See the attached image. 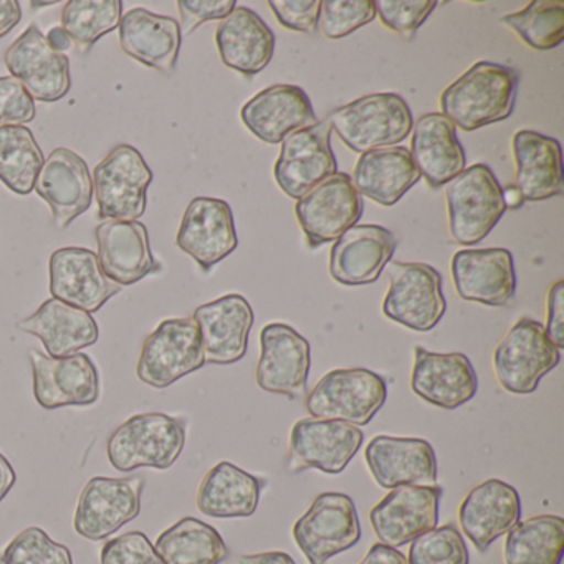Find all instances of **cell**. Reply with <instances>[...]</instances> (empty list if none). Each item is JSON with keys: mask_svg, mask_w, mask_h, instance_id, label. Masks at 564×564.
I'll list each match as a JSON object with an SVG mask.
<instances>
[{"mask_svg": "<svg viewBox=\"0 0 564 564\" xmlns=\"http://www.w3.org/2000/svg\"><path fill=\"white\" fill-rule=\"evenodd\" d=\"M100 564H164L143 531H128L101 547Z\"/></svg>", "mask_w": 564, "mask_h": 564, "instance_id": "cell-46", "label": "cell"}, {"mask_svg": "<svg viewBox=\"0 0 564 564\" xmlns=\"http://www.w3.org/2000/svg\"><path fill=\"white\" fill-rule=\"evenodd\" d=\"M560 361L561 351L547 338L544 326L520 318L495 348V378L511 394H531Z\"/></svg>", "mask_w": 564, "mask_h": 564, "instance_id": "cell-8", "label": "cell"}, {"mask_svg": "<svg viewBox=\"0 0 564 564\" xmlns=\"http://www.w3.org/2000/svg\"><path fill=\"white\" fill-rule=\"evenodd\" d=\"M98 262L105 275L120 286L141 282L161 270L150 247L144 224L104 220L95 230Z\"/></svg>", "mask_w": 564, "mask_h": 564, "instance_id": "cell-29", "label": "cell"}, {"mask_svg": "<svg viewBox=\"0 0 564 564\" xmlns=\"http://www.w3.org/2000/svg\"><path fill=\"white\" fill-rule=\"evenodd\" d=\"M421 180L408 148L392 147L368 151L359 156L352 186L359 196L382 207H392Z\"/></svg>", "mask_w": 564, "mask_h": 564, "instance_id": "cell-35", "label": "cell"}, {"mask_svg": "<svg viewBox=\"0 0 564 564\" xmlns=\"http://www.w3.org/2000/svg\"><path fill=\"white\" fill-rule=\"evenodd\" d=\"M411 389L422 401L452 411L477 394V372L464 352H432L415 346Z\"/></svg>", "mask_w": 564, "mask_h": 564, "instance_id": "cell-24", "label": "cell"}, {"mask_svg": "<svg viewBox=\"0 0 564 564\" xmlns=\"http://www.w3.org/2000/svg\"><path fill=\"white\" fill-rule=\"evenodd\" d=\"M332 133V124L326 118L282 141V150L273 167V176L282 193L299 200L313 187L338 174Z\"/></svg>", "mask_w": 564, "mask_h": 564, "instance_id": "cell-11", "label": "cell"}, {"mask_svg": "<svg viewBox=\"0 0 564 564\" xmlns=\"http://www.w3.org/2000/svg\"><path fill=\"white\" fill-rule=\"evenodd\" d=\"M293 538L310 564H326L361 540L355 501L346 494L326 491L313 500L293 524Z\"/></svg>", "mask_w": 564, "mask_h": 564, "instance_id": "cell-10", "label": "cell"}, {"mask_svg": "<svg viewBox=\"0 0 564 564\" xmlns=\"http://www.w3.org/2000/svg\"><path fill=\"white\" fill-rule=\"evenodd\" d=\"M362 441L361 429L348 422L300 419L290 434L289 468L292 471L316 468L325 474H341L358 454Z\"/></svg>", "mask_w": 564, "mask_h": 564, "instance_id": "cell-14", "label": "cell"}, {"mask_svg": "<svg viewBox=\"0 0 564 564\" xmlns=\"http://www.w3.org/2000/svg\"><path fill=\"white\" fill-rule=\"evenodd\" d=\"M44 166V153L25 127L0 128V181L19 196H29Z\"/></svg>", "mask_w": 564, "mask_h": 564, "instance_id": "cell-39", "label": "cell"}, {"mask_svg": "<svg viewBox=\"0 0 564 564\" xmlns=\"http://www.w3.org/2000/svg\"><path fill=\"white\" fill-rule=\"evenodd\" d=\"M4 62L11 77L18 78L34 100L55 104L70 91L67 55L52 48L35 24L6 51Z\"/></svg>", "mask_w": 564, "mask_h": 564, "instance_id": "cell-16", "label": "cell"}, {"mask_svg": "<svg viewBox=\"0 0 564 564\" xmlns=\"http://www.w3.org/2000/svg\"><path fill=\"white\" fill-rule=\"evenodd\" d=\"M328 120L343 144L359 154L395 147L414 127L408 101L395 94L359 98L333 111Z\"/></svg>", "mask_w": 564, "mask_h": 564, "instance_id": "cell-3", "label": "cell"}, {"mask_svg": "<svg viewBox=\"0 0 564 564\" xmlns=\"http://www.w3.org/2000/svg\"><path fill=\"white\" fill-rule=\"evenodd\" d=\"M389 290L382 302L386 318L412 332H431L444 318L447 302L442 275L427 263H388Z\"/></svg>", "mask_w": 564, "mask_h": 564, "instance_id": "cell-7", "label": "cell"}, {"mask_svg": "<svg viewBox=\"0 0 564 564\" xmlns=\"http://www.w3.org/2000/svg\"><path fill=\"white\" fill-rule=\"evenodd\" d=\"M35 118L34 98L14 77H0V128L24 127Z\"/></svg>", "mask_w": 564, "mask_h": 564, "instance_id": "cell-47", "label": "cell"}, {"mask_svg": "<svg viewBox=\"0 0 564 564\" xmlns=\"http://www.w3.org/2000/svg\"><path fill=\"white\" fill-rule=\"evenodd\" d=\"M120 47L128 57L161 74L173 75L180 57V22L166 15L137 8L121 18Z\"/></svg>", "mask_w": 564, "mask_h": 564, "instance_id": "cell-30", "label": "cell"}, {"mask_svg": "<svg viewBox=\"0 0 564 564\" xmlns=\"http://www.w3.org/2000/svg\"><path fill=\"white\" fill-rule=\"evenodd\" d=\"M409 153L432 189L451 183L467 164L457 130L442 113H427L415 121Z\"/></svg>", "mask_w": 564, "mask_h": 564, "instance_id": "cell-32", "label": "cell"}, {"mask_svg": "<svg viewBox=\"0 0 564 564\" xmlns=\"http://www.w3.org/2000/svg\"><path fill=\"white\" fill-rule=\"evenodd\" d=\"M18 326L41 339L51 358L77 355L100 338V329L90 313L55 299L42 303L34 315L21 319Z\"/></svg>", "mask_w": 564, "mask_h": 564, "instance_id": "cell-34", "label": "cell"}, {"mask_svg": "<svg viewBox=\"0 0 564 564\" xmlns=\"http://www.w3.org/2000/svg\"><path fill=\"white\" fill-rule=\"evenodd\" d=\"M176 246L191 257L203 272H210L239 246L236 223L229 204L214 197L191 200L181 220Z\"/></svg>", "mask_w": 564, "mask_h": 564, "instance_id": "cell-18", "label": "cell"}, {"mask_svg": "<svg viewBox=\"0 0 564 564\" xmlns=\"http://www.w3.org/2000/svg\"><path fill=\"white\" fill-rule=\"evenodd\" d=\"M372 0H323L319 2L318 31L329 41L348 37L376 19Z\"/></svg>", "mask_w": 564, "mask_h": 564, "instance_id": "cell-44", "label": "cell"}, {"mask_svg": "<svg viewBox=\"0 0 564 564\" xmlns=\"http://www.w3.org/2000/svg\"><path fill=\"white\" fill-rule=\"evenodd\" d=\"M500 24L533 51H553L564 41V4L561 0H533L517 14L501 18Z\"/></svg>", "mask_w": 564, "mask_h": 564, "instance_id": "cell-41", "label": "cell"}, {"mask_svg": "<svg viewBox=\"0 0 564 564\" xmlns=\"http://www.w3.org/2000/svg\"><path fill=\"white\" fill-rule=\"evenodd\" d=\"M193 319L199 328L206 362L234 365L246 356L253 310L242 295L229 293L197 306Z\"/></svg>", "mask_w": 564, "mask_h": 564, "instance_id": "cell-25", "label": "cell"}, {"mask_svg": "<svg viewBox=\"0 0 564 564\" xmlns=\"http://www.w3.org/2000/svg\"><path fill=\"white\" fill-rule=\"evenodd\" d=\"M141 477H94L87 481L75 510L74 528L90 541L107 540L141 511Z\"/></svg>", "mask_w": 564, "mask_h": 564, "instance_id": "cell-13", "label": "cell"}, {"mask_svg": "<svg viewBox=\"0 0 564 564\" xmlns=\"http://www.w3.org/2000/svg\"><path fill=\"white\" fill-rule=\"evenodd\" d=\"M247 130L267 144L318 123L312 101L296 85H273L250 98L240 111Z\"/></svg>", "mask_w": 564, "mask_h": 564, "instance_id": "cell-27", "label": "cell"}, {"mask_svg": "<svg viewBox=\"0 0 564 564\" xmlns=\"http://www.w3.org/2000/svg\"><path fill=\"white\" fill-rule=\"evenodd\" d=\"M206 365L199 328L193 318L164 319L144 339L138 359L140 381L154 389L170 388Z\"/></svg>", "mask_w": 564, "mask_h": 564, "instance_id": "cell-9", "label": "cell"}, {"mask_svg": "<svg viewBox=\"0 0 564 564\" xmlns=\"http://www.w3.org/2000/svg\"><path fill=\"white\" fill-rule=\"evenodd\" d=\"M257 384L272 394L300 399L306 392L312 348L308 339L285 323H269L260 333Z\"/></svg>", "mask_w": 564, "mask_h": 564, "instance_id": "cell-15", "label": "cell"}, {"mask_svg": "<svg viewBox=\"0 0 564 564\" xmlns=\"http://www.w3.org/2000/svg\"><path fill=\"white\" fill-rule=\"evenodd\" d=\"M520 75L494 62H477L441 95L442 115L455 130L477 131L508 120L517 104Z\"/></svg>", "mask_w": 564, "mask_h": 564, "instance_id": "cell-1", "label": "cell"}, {"mask_svg": "<svg viewBox=\"0 0 564 564\" xmlns=\"http://www.w3.org/2000/svg\"><path fill=\"white\" fill-rule=\"evenodd\" d=\"M448 232L460 246H477L495 229L505 207L501 186L487 164L465 167L445 187Z\"/></svg>", "mask_w": 564, "mask_h": 564, "instance_id": "cell-4", "label": "cell"}, {"mask_svg": "<svg viewBox=\"0 0 564 564\" xmlns=\"http://www.w3.org/2000/svg\"><path fill=\"white\" fill-rule=\"evenodd\" d=\"M262 490L263 480L230 462H219L200 480L197 510L210 518L252 517Z\"/></svg>", "mask_w": 564, "mask_h": 564, "instance_id": "cell-36", "label": "cell"}, {"mask_svg": "<svg viewBox=\"0 0 564 564\" xmlns=\"http://www.w3.org/2000/svg\"><path fill=\"white\" fill-rule=\"evenodd\" d=\"M34 189L51 207L58 229H67L94 203V183L87 161L68 148H57L48 154Z\"/></svg>", "mask_w": 564, "mask_h": 564, "instance_id": "cell-22", "label": "cell"}, {"mask_svg": "<svg viewBox=\"0 0 564 564\" xmlns=\"http://www.w3.org/2000/svg\"><path fill=\"white\" fill-rule=\"evenodd\" d=\"M376 14L389 31L412 39L435 11L437 0H378Z\"/></svg>", "mask_w": 564, "mask_h": 564, "instance_id": "cell-45", "label": "cell"}, {"mask_svg": "<svg viewBox=\"0 0 564 564\" xmlns=\"http://www.w3.org/2000/svg\"><path fill=\"white\" fill-rule=\"evenodd\" d=\"M47 42L51 44L52 48L62 52V54H64V51H68V48L72 47V41L62 28L52 29V31L48 32Z\"/></svg>", "mask_w": 564, "mask_h": 564, "instance_id": "cell-55", "label": "cell"}, {"mask_svg": "<svg viewBox=\"0 0 564 564\" xmlns=\"http://www.w3.org/2000/svg\"><path fill=\"white\" fill-rule=\"evenodd\" d=\"M388 399V384L378 372L365 368L335 369L323 376L306 395L312 417L366 425Z\"/></svg>", "mask_w": 564, "mask_h": 564, "instance_id": "cell-6", "label": "cell"}, {"mask_svg": "<svg viewBox=\"0 0 564 564\" xmlns=\"http://www.w3.org/2000/svg\"><path fill=\"white\" fill-rule=\"evenodd\" d=\"M359 564H408L404 554L382 543L372 544L365 560Z\"/></svg>", "mask_w": 564, "mask_h": 564, "instance_id": "cell-51", "label": "cell"}, {"mask_svg": "<svg viewBox=\"0 0 564 564\" xmlns=\"http://www.w3.org/2000/svg\"><path fill=\"white\" fill-rule=\"evenodd\" d=\"M269 8L283 29L302 34L318 31L319 0H270Z\"/></svg>", "mask_w": 564, "mask_h": 564, "instance_id": "cell-48", "label": "cell"}, {"mask_svg": "<svg viewBox=\"0 0 564 564\" xmlns=\"http://www.w3.org/2000/svg\"><path fill=\"white\" fill-rule=\"evenodd\" d=\"M513 147V186L528 203L546 200L563 194V154L560 141L536 131H517Z\"/></svg>", "mask_w": 564, "mask_h": 564, "instance_id": "cell-33", "label": "cell"}, {"mask_svg": "<svg viewBox=\"0 0 564 564\" xmlns=\"http://www.w3.org/2000/svg\"><path fill=\"white\" fill-rule=\"evenodd\" d=\"M365 203L351 176L335 174L296 200L295 216L310 249L336 242L361 219Z\"/></svg>", "mask_w": 564, "mask_h": 564, "instance_id": "cell-12", "label": "cell"}, {"mask_svg": "<svg viewBox=\"0 0 564 564\" xmlns=\"http://www.w3.org/2000/svg\"><path fill=\"white\" fill-rule=\"evenodd\" d=\"M22 19V9L15 0H0V39L18 28Z\"/></svg>", "mask_w": 564, "mask_h": 564, "instance_id": "cell-52", "label": "cell"}, {"mask_svg": "<svg viewBox=\"0 0 564 564\" xmlns=\"http://www.w3.org/2000/svg\"><path fill=\"white\" fill-rule=\"evenodd\" d=\"M57 2H32V8H48V6H55Z\"/></svg>", "mask_w": 564, "mask_h": 564, "instance_id": "cell-57", "label": "cell"}, {"mask_svg": "<svg viewBox=\"0 0 564 564\" xmlns=\"http://www.w3.org/2000/svg\"><path fill=\"white\" fill-rule=\"evenodd\" d=\"M452 280L455 292L465 302L487 306H505L517 293V272L510 250H458L452 257Z\"/></svg>", "mask_w": 564, "mask_h": 564, "instance_id": "cell-19", "label": "cell"}, {"mask_svg": "<svg viewBox=\"0 0 564 564\" xmlns=\"http://www.w3.org/2000/svg\"><path fill=\"white\" fill-rule=\"evenodd\" d=\"M121 0H70L62 11V29L82 55L104 35L120 28Z\"/></svg>", "mask_w": 564, "mask_h": 564, "instance_id": "cell-40", "label": "cell"}, {"mask_svg": "<svg viewBox=\"0 0 564 564\" xmlns=\"http://www.w3.org/2000/svg\"><path fill=\"white\" fill-rule=\"evenodd\" d=\"M0 563L74 564V557L72 551L65 544L52 540L47 531L39 527H29L6 546Z\"/></svg>", "mask_w": 564, "mask_h": 564, "instance_id": "cell-43", "label": "cell"}, {"mask_svg": "<svg viewBox=\"0 0 564 564\" xmlns=\"http://www.w3.org/2000/svg\"><path fill=\"white\" fill-rule=\"evenodd\" d=\"M442 488L408 485L386 495L369 513L372 530L386 546H404L437 528Z\"/></svg>", "mask_w": 564, "mask_h": 564, "instance_id": "cell-17", "label": "cell"}, {"mask_svg": "<svg viewBox=\"0 0 564 564\" xmlns=\"http://www.w3.org/2000/svg\"><path fill=\"white\" fill-rule=\"evenodd\" d=\"M186 421L164 414H134L111 432L107 442L108 460L118 471L150 467L167 470L183 454Z\"/></svg>", "mask_w": 564, "mask_h": 564, "instance_id": "cell-2", "label": "cell"}, {"mask_svg": "<svg viewBox=\"0 0 564 564\" xmlns=\"http://www.w3.org/2000/svg\"><path fill=\"white\" fill-rule=\"evenodd\" d=\"M123 286L111 282L98 262L97 253L82 247H64L51 257L52 299L87 313H97Z\"/></svg>", "mask_w": 564, "mask_h": 564, "instance_id": "cell-26", "label": "cell"}, {"mask_svg": "<svg viewBox=\"0 0 564 564\" xmlns=\"http://www.w3.org/2000/svg\"><path fill=\"white\" fill-rule=\"evenodd\" d=\"M501 194H503V203L507 209H520L524 204L523 196H521L520 191L513 186V184H508L507 187H501Z\"/></svg>", "mask_w": 564, "mask_h": 564, "instance_id": "cell-56", "label": "cell"}, {"mask_svg": "<svg viewBox=\"0 0 564 564\" xmlns=\"http://www.w3.org/2000/svg\"><path fill=\"white\" fill-rule=\"evenodd\" d=\"M34 395L44 409L91 405L100 398V375L85 352L68 358H51L31 351Z\"/></svg>", "mask_w": 564, "mask_h": 564, "instance_id": "cell-20", "label": "cell"}, {"mask_svg": "<svg viewBox=\"0 0 564 564\" xmlns=\"http://www.w3.org/2000/svg\"><path fill=\"white\" fill-rule=\"evenodd\" d=\"M408 564H470V554L455 524H445L411 541Z\"/></svg>", "mask_w": 564, "mask_h": 564, "instance_id": "cell-42", "label": "cell"}, {"mask_svg": "<svg viewBox=\"0 0 564 564\" xmlns=\"http://www.w3.org/2000/svg\"><path fill=\"white\" fill-rule=\"evenodd\" d=\"M236 8V0H180L181 35L193 34L206 22L224 21Z\"/></svg>", "mask_w": 564, "mask_h": 564, "instance_id": "cell-49", "label": "cell"}, {"mask_svg": "<svg viewBox=\"0 0 564 564\" xmlns=\"http://www.w3.org/2000/svg\"><path fill=\"white\" fill-rule=\"evenodd\" d=\"M15 481H18V474H15L14 467L4 455L0 454V501L8 497Z\"/></svg>", "mask_w": 564, "mask_h": 564, "instance_id": "cell-54", "label": "cell"}, {"mask_svg": "<svg viewBox=\"0 0 564 564\" xmlns=\"http://www.w3.org/2000/svg\"><path fill=\"white\" fill-rule=\"evenodd\" d=\"M365 460L376 484L388 490L437 481V457L425 438L376 435L366 445Z\"/></svg>", "mask_w": 564, "mask_h": 564, "instance_id": "cell-21", "label": "cell"}, {"mask_svg": "<svg viewBox=\"0 0 564 564\" xmlns=\"http://www.w3.org/2000/svg\"><path fill=\"white\" fill-rule=\"evenodd\" d=\"M520 517L521 500L517 488L498 478H488L471 488L458 508L462 531L480 553L508 533Z\"/></svg>", "mask_w": 564, "mask_h": 564, "instance_id": "cell-28", "label": "cell"}, {"mask_svg": "<svg viewBox=\"0 0 564 564\" xmlns=\"http://www.w3.org/2000/svg\"><path fill=\"white\" fill-rule=\"evenodd\" d=\"M239 564H296L290 554L283 551H267V553L242 554Z\"/></svg>", "mask_w": 564, "mask_h": 564, "instance_id": "cell-53", "label": "cell"}, {"mask_svg": "<svg viewBox=\"0 0 564 564\" xmlns=\"http://www.w3.org/2000/svg\"><path fill=\"white\" fill-rule=\"evenodd\" d=\"M164 564H220L229 547L216 528L186 517L164 530L154 543Z\"/></svg>", "mask_w": 564, "mask_h": 564, "instance_id": "cell-37", "label": "cell"}, {"mask_svg": "<svg viewBox=\"0 0 564 564\" xmlns=\"http://www.w3.org/2000/svg\"><path fill=\"white\" fill-rule=\"evenodd\" d=\"M91 183L100 220L134 223L147 213L153 173L137 148L115 147L95 167Z\"/></svg>", "mask_w": 564, "mask_h": 564, "instance_id": "cell-5", "label": "cell"}, {"mask_svg": "<svg viewBox=\"0 0 564 564\" xmlns=\"http://www.w3.org/2000/svg\"><path fill=\"white\" fill-rule=\"evenodd\" d=\"M550 341L557 349L564 348V282L557 280L546 296V326H544Z\"/></svg>", "mask_w": 564, "mask_h": 564, "instance_id": "cell-50", "label": "cell"}, {"mask_svg": "<svg viewBox=\"0 0 564 564\" xmlns=\"http://www.w3.org/2000/svg\"><path fill=\"white\" fill-rule=\"evenodd\" d=\"M217 51L226 67L253 78L265 70L275 54V34L256 11L236 8L219 22Z\"/></svg>", "mask_w": 564, "mask_h": 564, "instance_id": "cell-31", "label": "cell"}, {"mask_svg": "<svg viewBox=\"0 0 564 564\" xmlns=\"http://www.w3.org/2000/svg\"><path fill=\"white\" fill-rule=\"evenodd\" d=\"M563 553L564 520L556 514L518 521L505 540V564H561Z\"/></svg>", "mask_w": 564, "mask_h": 564, "instance_id": "cell-38", "label": "cell"}, {"mask_svg": "<svg viewBox=\"0 0 564 564\" xmlns=\"http://www.w3.org/2000/svg\"><path fill=\"white\" fill-rule=\"evenodd\" d=\"M395 249L398 239L391 230L375 224H356L332 247L329 275L339 285H369L381 276Z\"/></svg>", "mask_w": 564, "mask_h": 564, "instance_id": "cell-23", "label": "cell"}]
</instances>
